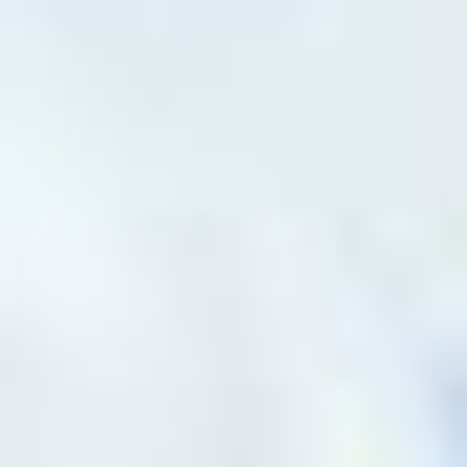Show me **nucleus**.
Returning <instances> with one entry per match:
<instances>
[{
  "instance_id": "1",
  "label": "nucleus",
  "mask_w": 467,
  "mask_h": 467,
  "mask_svg": "<svg viewBox=\"0 0 467 467\" xmlns=\"http://www.w3.org/2000/svg\"><path fill=\"white\" fill-rule=\"evenodd\" d=\"M446 446H467V404H446Z\"/></svg>"
}]
</instances>
